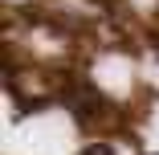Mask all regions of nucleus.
I'll return each mask as SVG.
<instances>
[{"instance_id":"f03ea898","label":"nucleus","mask_w":159,"mask_h":155,"mask_svg":"<svg viewBox=\"0 0 159 155\" xmlns=\"http://www.w3.org/2000/svg\"><path fill=\"white\" fill-rule=\"evenodd\" d=\"M82 155H114V151H110V147H106V143H94V147H86V151H82Z\"/></svg>"},{"instance_id":"f257e3e1","label":"nucleus","mask_w":159,"mask_h":155,"mask_svg":"<svg viewBox=\"0 0 159 155\" xmlns=\"http://www.w3.org/2000/svg\"><path fill=\"white\" fill-rule=\"evenodd\" d=\"M66 102H70V110H74V118H78V122H90L94 114L102 110V94H98L90 82H78L70 94H66Z\"/></svg>"}]
</instances>
